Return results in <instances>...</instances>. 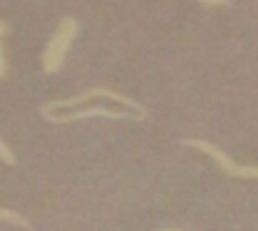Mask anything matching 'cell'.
I'll return each instance as SVG.
<instances>
[{
    "instance_id": "9",
    "label": "cell",
    "mask_w": 258,
    "mask_h": 231,
    "mask_svg": "<svg viewBox=\"0 0 258 231\" xmlns=\"http://www.w3.org/2000/svg\"><path fill=\"white\" fill-rule=\"evenodd\" d=\"M161 231H178V229H161Z\"/></svg>"
},
{
    "instance_id": "5",
    "label": "cell",
    "mask_w": 258,
    "mask_h": 231,
    "mask_svg": "<svg viewBox=\"0 0 258 231\" xmlns=\"http://www.w3.org/2000/svg\"><path fill=\"white\" fill-rule=\"evenodd\" d=\"M0 221H5V224H15V226H23V229L30 226L25 216H20V214H15V211H10V209H0Z\"/></svg>"
},
{
    "instance_id": "6",
    "label": "cell",
    "mask_w": 258,
    "mask_h": 231,
    "mask_svg": "<svg viewBox=\"0 0 258 231\" xmlns=\"http://www.w3.org/2000/svg\"><path fill=\"white\" fill-rule=\"evenodd\" d=\"M8 33V23L0 20V78L5 76V68H8V61H5V51H3V35Z\"/></svg>"
},
{
    "instance_id": "3",
    "label": "cell",
    "mask_w": 258,
    "mask_h": 231,
    "mask_svg": "<svg viewBox=\"0 0 258 231\" xmlns=\"http://www.w3.org/2000/svg\"><path fill=\"white\" fill-rule=\"evenodd\" d=\"M185 146H193V149H198V151H203V154H208L228 176H233V178H258V166H246V163H236L231 156L226 154L223 149H218V146H213L211 141H203V138H185L183 141Z\"/></svg>"
},
{
    "instance_id": "7",
    "label": "cell",
    "mask_w": 258,
    "mask_h": 231,
    "mask_svg": "<svg viewBox=\"0 0 258 231\" xmlns=\"http://www.w3.org/2000/svg\"><path fill=\"white\" fill-rule=\"evenodd\" d=\"M0 161H5V163H15V154L8 149V144L0 138Z\"/></svg>"
},
{
    "instance_id": "1",
    "label": "cell",
    "mask_w": 258,
    "mask_h": 231,
    "mask_svg": "<svg viewBox=\"0 0 258 231\" xmlns=\"http://www.w3.org/2000/svg\"><path fill=\"white\" fill-rule=\"evenodd\" d=\"M76 35H78V20L71 18V15L60 18L53 38L48 40V45L43 51V71L45 73H58L60 71V66H63V61L68 56V48L76 40Z\"/></svg>"
},
{
    "instance_id": "2",
    "label": "cell",
    "mask_w": 258,
    "mask_h": 231,
    "mask_svg": "<svg viewBox=\"0 0 258 231\" xmlns=\"http://www.w3.org/2000/svg\"><path fill=\"white\" fill-rule=\"evenodd\" d=\"M90 98H108V101H115V103H120V106H128V108H133V113H138L141 118H146L148 116V111L141 106V103H136L133 98H128V96H123V93H118V90H113V88H88L83 93H78V96H71V98H58V101H48V103H43V113H50L53 108H76V106H81V103H86Z\"/></svg>"
},
{
    "instance_id": "8",
    "label": "cell",
    "mask_w": 258,
    "mask_h": 231,
    "mask_svg": "<svg viewBox=\"0 0 258 231\" xmlns=\"http://www.w3.org/2000/svg\"><path fill=\"white\" fill-rule=\"evenodd\" d=\"M198 3H206V5H226L228 0H198Z\"/></svg>"
},
{
    "instance_id": "4",
    "label": "cell",
    "mask_w": 258,
    "mask_h": 231,
    "mask_svg": "<svg viewBox=\"0 0 258 231\" xmlns=\"http://www.w3.org/2000/svg\"><path fill=\"white\" fill-rule=\"evenodd\" d=\"M45 121L50 123H73V121H86V118H118V121H141L138 113L133 111H113L103 106H90V108H78L68 113H43Z\"/></svg>"
}]
</instances>
